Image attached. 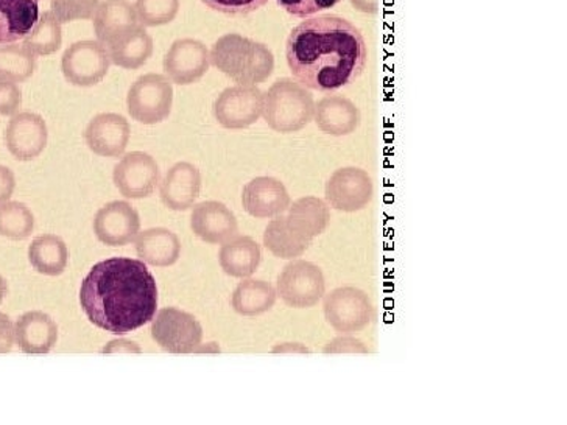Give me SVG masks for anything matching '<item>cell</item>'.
Listing matches in <instances>:
<instances>
[{
  "mask_svg": "<svg viewBox=\"0 0 567 425\" xmlns=\"http://www.w3.org/2000/svg\"><path fill=\"white\" fill-rule=\"evenodd\" d=\"M101 352L102 354H128V352L141 354V348L136 343L130 342V340L117 339L106 344Z\"/></svg>",
  "mask_w": 567,
  "mask_h": 425,
  "instance_id": "42",
  "label": "cell"
},
{
  "mask_svg": "<svg viewBox=\"0 0 567 425\" xmlns=\"http://www.w3.org/2000/svg\"><path fill=\"white\" fill-rule=\"evenodd\" d=\"M84 142L95 155L117 158L128 147L132 126L117 113H101L91 118L84 128Z\"/></svg>",
  "mask_w": 567,
  "mask_h": 425,
  "instance_id": "16",
  "label": "cell"
},
{
  "mask_svg": "<svg viewBox=\"0 0 567 425\" xmlns=\"http://www.w3.org/2000/svg\"><path fill=\"white\" fill-rule=\"evenodd\" d=\"M245 212L255 218L282 216L292 205L287 187L274 176H258L245 184L243 193Z\"/></svg>",
  "mask_w": 567,
  "mask_h": 425,
  "instance_id": "17",
  "label": "cell"
},
{
  "mask_svg": "<svg viewBox=\"0 0 567 425\" xmlns=\"http://www.w3.org/2000/svg\"><path fill=\"white\" fill-rule=\"evenodd\" d=\"M264 94L255 84L226 87L214 102V116L229 129L248 128L262 116Z\"/></svg>",
  "mask_w": 567,
  "mask_h": 425,
  "instance_id": "11",
  "label": "cell"
},
{
  "mask_svg": "<svg viewBox=\"0 0 567 425\" xmlns=\"http://www.w3.org/2000/svg\"><path fill=\"white\" fill-rule=\"evenodd\" d=\"M137 259L152 267L175 266L182 256V240L166 228H152L137 234L134 240Z\"/></svg>",
  "mask_w": 567,
  "mask_h": 425,
  "instance_id": "21",
  "label": "cell"
},
{
  "mask_svg": "<svg viewBox=\"0 0 567 425\" xmlns=\"http://www.w3.org/2000/svg\"><path fill=\"white\" fill-rule=\"evenodd\" d=\"M316 121L321 132L344 136L359 124L358 108L343 97H328L317 103Z\"/></svg>",
  "mask_w": 567,
  "mask_h": 425,
  "instance_id": "30",
  "label": "cell"
},
{
  "mask_svg": "<svg viewBox=\"0 0 567 425\" xmlns=\"http://www.w3.org/2000/svg\"><path fill=\"white\" fill-rule=\"evenodd\" d=\"M287 221L306 239L321 236L331 224V209L328 203L318 197H302L287 209Z\"/></svg>",
  "mask_w": 567,
  "mask_h": 425,
  "instance_id": "25",
  "label": "cell"
},
{
  "mask_svg": "<svg viewBox=\"0 0 567 425\" xmlns=\"http://www.w3.org/2000/svg\"><path fill=\"white\" fill-rule=\"evenodd\" d=\"M29 260L40 274H63L69 262L68 245L55 234H42L30 243Z\"/></svg>",
  "mask_w": 567,
  "mask_h": 425,
  "instance_id": "29",
  "label": "cell"
},
{
  "mask_svg": "<svg viewBox=\"0 0 567 425\" xmlns=\"http://www.w3.org/2000/svg\"><path fill=\"white\" fill-rule=\"evenodd\" d=\"M40 18V0H0V44L24 38Z\"/></svg>",
  "mask_w": 567,
  "mask_h": 425,
  "instance_id": "24",
  "label": "cell"
},
{
  "mask_svg": "<svg viewBox=\"0 0 567 425\" xmlns=\"http://www.w3.org/2000/svg\"><path fill=\"white\" fill-rule=\"evenodd\" d=\"M49 141L48 124L33 111H18L7 125L6 142L18 160H32L44 152Z\"/></svg>",
  "mask_w": 567,
  "mask_h": 425,
  "instance_id": "15",
  "label": "cell"
},
{
  "mask_svg": "<svg viewBox=\"0 0 567 425\" xmlns=\"http://www.w3.org/2000/svg\"><path fill=\"white\" fill-rule=\"evenodd\" d=\"M313 114L316 105L308 87L292 80H279L264 95L262 116L275 132H298L312 121Z\"/></svg>",
  "mask_w": 567,
  "mask_h": 425,
  "instance_id": "4",
  "label": "cell"
},
{
  "mask_svg": "<svg viewBox=\"0 0 567 425\" xmlns=\"http://www.w3.org/2000/svg\"><path fill=\"white\" fill-rule=\"evenodd\" d=\"M324 354H368L370 350L365 343L354 336H337L323 348Z\"/></svg>",
  "mask_w": 567,
  "mask_h": 425,
  "instance_id": "39",
  "label": "cell"
},
{
  "mask_svg": "<svg viewBox=\"0 0 567 425\" xmlns=\"http://www.w3.org/2000/svg\"><path fill=\"white\" fill-rule=\"evenodd\" d=\"M17 189V176L13 170L6 166H0V205L9 201Z\"/></svg>",
  "mask_w": 567,
  "mask_h": 425,
  "instance_id": "41",
  "label": "cell"
},
{
  "mask_svg": "<svg viewBox=\"0 0 567 425\" xmlns=\"http://www.w3.org/2000/svg\"><path fill=\"white\" fill-rule=\"evenodd\" d=\"M105 45L111 63L125 69H137L151 59L155 42L144 25L136 24Z\"/></svg>",
  "mask_w": 567,
  "mask_h": 425,
  "instance_id": "23",
  "label": "cell"
},
{
  "mask_svg": "<svg viewBox=\"0 0 567 425\" xmlns=\"http://www.w3.org/2000/svg\"><path fill=\"white\" fill-rule=\"evenodd\" d=\"M278 300L276 287L270 282L247 278L234 290L231 305L234 312L243 317H259L270 312Z\"/></svg>",
  "mask_w": 567,
  "mask_h": 425,
  "instance_id": "28",
  "label": "cell"
},
{
  "mask_svg": "<svg viewBox=\"0 0 567 425\" xmlns=\"http://www.w3.org/2000/svg\"><path fill=\"white\" fill-rule=\"evenodd\" d=\"M158 163L148 153L130 152L113 170L114 186L126 200H144L159 186Z\"/></svg>",
  "mask_w": 567,
  "mask_h": 425,
  "instance_id": "10",
  "label": "cell"
},
{
  "mask_svg": "<svg viewBox=\"0 0 567 425\" xmlns=\"http://www.w3.org/2000/svg\"><path fill=\"white\" fill-rule=\"evenodd\" d=\"M134 10L141 25H164L178 14L179 0H136Z\"/></svg>",
  "mask_w": 567,
  "mask_h": 425,
  "instance_id": "34",
  "label": "cell"
},
{
  "mask_svg": "<svg viewBox=\"0 0 567 425\" xmlns=\"http://www.w3.org/2000/svg\"><path fill=\"white\" fill-rule=\"evenodd\" d=\"M34 229V216L29 206L19 201L0 205V236L13 242L29 239Z\"/></svg>",
  "mask_w": 567,
  "mask_h": 425,
  "instance_id": "33",
  "label": "cell"
},
{
  "mask_svg": "<svg viewBox=\"0 0 567 425\" xmlns=\"http://www.w3.org/2000/svg\"><path fill=\"white\" fill-rule=\"evenodd\" d=\"M210 63L239 84L266 82L274 71V55L267 45L234 33L214 44Z\"/></svg>",
  "mask_w": 567,
  "mask_h": 425,
  "instance_id": "3",
  "label": "cell"
},
{
  "mask_svg": "<svg viewBox=\"0 0 567 425\" xmlns=\"http://www.w3.org/2000/svg\"><path fill=\"white\" fill-rule=\"evenodd\" d=\"M174 87L163 74H144L134 80L126 94V108L134 121L156 125L171 116Z\"/></svg>",
  "mask_w": 567,
  "mask_h": 425,
  "instance_id": "5",
  "label": "cell"
},
{
  "mask_svg": "<svg viewBox=\"0 0 567 425\" xmlns=\"http://www.w3.org/2000/svg\"><path fill=\"white\" fill-rule=\"evenodd\" d=\"M218 262L225 274L231 278H251L262 262V248L251 237L234 236L228 242L221 243Z\"/></svg>",
  "mask_w": 567,
  "mask_h": 425,
  "instance_id": "22",
  "label": "cell"
},
{
  "mask_svg": "<svg viewBox=\"0 0 567 425\" xmlns=\"http://www.w3.org/2000/svg\"><path fill=\"white\" fill-rule=\"evenodd\" d=\"M37 69V55H33L24 44L9 42L0 44V79L10 82H25Z\"/></svg>",
  "mask_w": 567,
  "mask_h": 425,
  "instance_id": "32",
  "label": "cell"
},
{
  "mask_svg": "<svg viewBox=\"0 0 567 425\" xmlns=\"http://www.w3.org/2000/svg\"><path fill=\"white\" fill-rule=\"evenodd\" d=\"M276 293L289 308H316L326 293L323 270L309 260L293 259L279 273Z\"/></svg>",
  "mask_w": 567,
  "mask_h": 425,
  "instance_id": "6",
  "label": "cell"
},
{
  "mask_svg": "<svg viewBox=\"0 0 567 425\" xmlns=\"http://www.w3.org/2000/svg\"><path fill=\"white\" fill-rule=\"evenodd\" d=\"M14 343V323L9 315L0 312V354H9Z\"/></svg>",
  "mask_w": 567,
  "mask_h": 425,
  "instance_id": "40",
  "label": "cell"
},
{
  "mask_svg": "<svg viewBox=\"0 0 567 425\" xmlns=\"http://www.w3.org/2000/svg\"><path fill=\"white\" fill-rule=\"evenodd\" d=\"M152 336L161 350L171 354H190L202 344L203 328L190 313L166 308L153 318Z\"/></svg>",
  "mask_w": 567,
  "mask_h": 425,
  "instance_id": "8",
  "label": "cell"
},
{
  "mask_svg": "<svg viewBox=\"0 0 567 425\" xmlns=\"http://www.w3.org/2000/svg\"><path fill=\"white\" fill-rule=\"evenodd\" d=\"M373 195L370 175L358 167L340 168L326 184V203L339 212L354 214L365 209Z\"/></svg>",
  "mask_w": 567,
  "mask_h": 425,
  "instance_id": "12",
  "label": "cell"
},
{
  "mask_svg": "<svg viewBox=\"0 0 567 425\" xmlns=\"http://www.w3.org/2000/svg\"><path fill=\"white\" fill-rule=\"evenodd\" d=\"M209 9L228 17H247L252 11L266 6L268 0H202Z\"/></svg>",
  "mask_w": 567,
  "mask_h": 425,
  "instance_id": "37",
  "label": "cell"
},
{
  "mask_svg": "<svg viewBox=\"0 0 567 425\" xmlns=\"http://www.w3.org/2000/svg\"><path fill=\"white\" fill-rule=\"evenodd\" d=\"M14 340L25 354H49L59 342V325L48 313L32 310L14 323Z\"/></svg>",
  "mask_w": 567,
  "mask_h": 425,
  "instance_id": "20",
  "label": "cell"
},
{
  "mask_svg": "<svg viewBox=\"0 0 567 425\" xmlns=\"http://www.w3.org/2000/svg\"><path fill=\"white\" fill-rule=\"evenodd\" d=\"M195 352H220V348L216 343H210L208 346H198Z\"/></svg>",
  "mask_w": 567,
  "mask_h": 425,
  "instance_id": "45",
  "label": "cell"
},
{
  "mask_svg": "<svg viewBox=\"0 0 567 425\" xmlns=\"http://www.w3.org/2000/svg\"><path fill=\"white\" fill-rule=\"evenodd\" d=\"M342 0H278L279 7L297 18H309L339 6Z\"/></svg>",
  "mask_w": 567,
  "mask_h": 425,
  "instance_id": "36",
  "label": "cell"
},
{
  "mask_svg": "<svg viewBox=\"0 0 567 425\" xmlns=\"http://www.w3.org/2000/svg\"><path fill=\"white\" fill-rule=\"evenodd\" d=\"M7 293H9V282L6 281L3 276H0V304L6 300Z\"/></svg>",
  "mask_w": 567,
  "mask_h": 425,
  "instance_id": "44",
  "label": "cell"
},
{
  "mask_svg": "<svg viewBox=\"0 0 567 425\" xmlns=\"http://www.w3.org/2000/svg\"><path fill=\"white\" fill-rule=\"evenodd\" d=\"M326 321L340 334L365 331L374 318L373 302L358 287L343 286L326 294L323 302Z\"/></svg>",
  "mask_w": 567,
  "mask_h": 425,
  "instance_id": "7",
  "label": "cell"
},
{
  "mask_svg": "<svg viewBox=\"0 0 567 425\" xmlns=\"http://www.w3.org/2000/svg\"><path fill=\"white\" fill-rule=\"evenodd\" d=\"M271 352L274 354H289V352H293V354H309L310 351L301 343H282L275 346Z\"/></svg>",
  "mask_w": 567,
  "mask_h": 425,
  "instance_id": "43",
  "label": "cell"
},
{
  "mask_svg": "<svg viewBox=\"0 0 567 425\" xmlns=\"http://www.w3.org/2000/svg\"><path fill=\"white\" fill-rule=\"evenodd\" d=\"M22 102V92L18 84L0 79V116H13Z\"/></svg>",
  "mask_w": 567,
  "mask_h": 425,
  "instance_id": "38",
  "label": "cell"
},
{
  "mask_svg": "<svg viewBox=\"0 0 567 425\" xmlns=\"http://www.w3.org/2000/svg\"><path fill=\"white\" fill-rule=\"evenodd\" d=\"M109 49L99 40L72 42L61 56V71L69 83L87 87L101 83L109 74Z\"/></svg>",
  "mask_w": 567,
  "mask_h": 425,
  "instance_id": "9",
  "label": "cell"
},
{
  "mask_svg": "<svg viewBox=\"0 0 567 425\" xmlns=\"http://www.w3.org/2000/svg\"><path fill=\"white\" fill-rule=\"evenodd\" d=\"M190 228L203 242L221 245L239 232V224L231 209L220 201H203L195 206Z\"/></svg>",
  "mask_w": 567,
  "mask_h": 425,
  "instance_id": "19",
  "label": "cell"
},
{
  "mask_svg": "<svg viewBox=\"0 0 567 425\" xmlns=\"http://www.w3.org/2000/svg\"><path fill=\"white\" fill-rule=\"evenodd\" d=\"M310 245H312V240L306 239L300 232L295 231L284 214L271 218L266 232H264V247L278 259H300L309 250Z\"/></svg>",
  "mask_w": 567,
  "mask_h": 425,
  "instance_id": "27",
  "label": "cell"
},
{
  "mask_svg": "<svg viewBox=\"0 0 567 425\" xmlns=\"http://www.w3.org/2000/svg\"><path fill=\"white\" fill-rule=\"evenodd\" d=\"M202 190V174L194 164L182 160L168 168L159 186L163 205L175 212L193 208Z\"/></svg>",
  "mask_w": 567,
  "mask_h": 425,
  "instance_id": "18",
  "label": "cell"
},
{
  "mask_svg": "<svg viewBox=\"0 0 567 425\" xmlns=\"http://www.w3.org/2000/svg\"><path fill=\"white\" fill-rule=\"evenodd\" d=\"M80 305L95 328L126 335L152 323L158 312V287L141 259L111 258L84 276Z\"/></svg>",
  "mask_w": 567,
  "mask_h": 425,
  "instance_id": "2",
  "label": "cell"
},
{
  "mask_svg": "<svg viewBox=\"0 0 567 425\" xmlns=\"http://www.w3.org/2000/svg\"><path fill=\"white\" fill-rule=\"evenodd\" d=\"M140 232V212L128 201H111L95 214L94 234L106 247L133 243Z\"/></svg>",
  "mask_w": 567,
  "mask_h": 425,
  "instance_id": "13",
  "label": "cell"
},
{
  "mask_svg": "<svg viewBox=\"0 0 567 425\" xmlns=\"http://www.w3.org/2000/svg\"><path fill=\"white\" fill-rule=\"evenodd\" d=\"M210 56L205 42L195 38H178L164 56L163 68L171 82L190 84L208 72Z\"/></svg>",
  "mask_w": 567,
  "mask_h": 425,
  "instance_id": "14",
  "label": "cell"
},
{
  "mask_svg": "<svg viewBox=\"0 0 567 425\" xmlns=\"http://www.w3.org/2000/svg\"><path fill=\"white\" fill-rule=\"evenodd\" d=\"M22 40H24L22 44L33 55L44 56L55 53L61 48V42H63V29H61L60 19L53 14V11H42L37 24Z\"/></svg>",
  "mask_w": 567,
  "mask_h": 425,
  "instance_id": "31",
  "label": "cell"
},
{
  "mask_svg": "<svg viewBox=\"0 0 567 425\" xmlns=\"http://www.w3.org/2000/svg\"><path fill=\"white\" fill-rule=\"evenodd\" d=\"M92 19H94L95 34L103 44H109L113 38L140 24L136 10L128 0H103L99 3Z\"/></svg>",
  "mask_w": 567,
  "mask_h": 425,
  "instance_id": "26",
  "label": "cell"
},
{
  "mask_svg": "<svg viewBox=\"0 0 567 425\" xmlns=\"http://www.w3.org/2000/svg\"><path fill=\"white\" fill-rule=\"evenodd\" d=\"M99 0H51L53 14L60 22L91 19L99 7Z\"/></svg>",
  "mask_w": 567,
  "mask_h": 425,
  "instance_id": "35",
  "label": "cell"
},
{
  "mask_svg": "<svg viewBox=\"0 0 567 425\" xmlns=\"http://www.w3.org/2000/svg\"><path fill=\"white\" fill-rule=\"evenodd\" d=\"M286 59L302 86L334 92L350 86L365 71L367 41L348 19L334 14L310 17L287 38Z\"/></svg>",
  "mask_w": 567,
  "mask_h": 425,
  "instance_id": "1",
  "label": "cell"
}]
</instances>
